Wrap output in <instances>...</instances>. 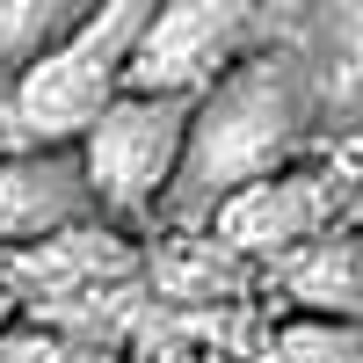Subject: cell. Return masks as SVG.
<instances>
[{
    "label": "cell",
    "mask_w": 363,
    "mask_h": 363,
    "mask_svg": "<svg viewBox=\"0 0 363 363\" xmlns=\"http://www.w3.org/2000/svg\"><path fill=\"white\" fill-rule=\"evenodd\" d=\"M102 218L95 196H87V174L73 160V145H15L0 160V255L29 247L44 233H66Z\"/></svg>",
    "instance_id": "52a82bcc"
},
{
    "label": "cell",
    "mask_w": 363,
    "mask_h": 363,
    "mask_svg": "<svg viewBox=\"0 0 363 363\" xmlns=\"http://www.w3.org/2000/svg\"><path fill=\"white\" fill-rule=\"evenodd\" d=\"M255 363H363L356 320H320V313H269L262 356Z\"/></svg>",
    "instance_id": "9c48e42d"
},
{
    "label": "cell",
    "mask_w": 363,
    "mask_h": 363,
    "mask_svg": "<svg viewBox=\"0 0 363 363\" xmlns=\"http://www.w3.org/2000/svg\"><path fill=\"white\" fill-rule=\"evenodd\" d=\"M145 8L153 0H95L15 73L8 102L29 145H73L87 131V116L124 87V58L138 44Z\"/></svg>",
    "instance_id": "7a4b0ae2"
},
{
    "label": "cell",
    "mask_w": 363,
    "mask_h": 363,
    "mask_svg": "<svg viewBox=\"0 0 363 363\" xmlns=\"http://www.w3.org/2000/svg\"><path fill=\"white\" fill-rule=\"evenodd\" d=\"M233 58H247L240 0H153L124 58V87L131 95H203Z\"/></svg>",
    "instance_id": "5b68a950"
},
{
    "label": "cell",
    "mask_w": 363,
    "mask_h": 363,
    "mask_svg": "<svg viewBox=\"0 0 363 363\" xmlns=\"http://www.w3.org/2000/svg\"><path fill=\"white\" fill-rule=\"evenodd\" d=\"M255 298L269 313H320V320H356L363 298V247L356 225H335L320 240H298L291 255L255 269Z\"/></svg>",
    "instance_id": "ba28073f"
},
{
    "label": "cell",
    "mask_w": 363,
    "mask_h": 363,
    "mask_svg": "<svg viewBox=\"0 0 363 363\" xmlns=\"http://www.w3.org/2000/svg\"><path fill=\"white\" fill-rule=\"evenodd\" d=\"M66 22H73L66 0H0V66L22 73V66H29V58H37Z\"/></svg>",
    "instance_id": "30bf717a"
},
{
    "label": "cell",
    "mask_w": 363,
    "mask_h": 363,
    "mask_svg": "<svg viewBox=\"0 0 363 363\" xmlns=\"http://www.w3.org/2000/svg\"><path fill=\"white\" fill-rule=\"evenodd\" d=\"M138 277V240L109 218H87V225H66V233H44L29 247H8L0 255V291L15 298V313L44 320L58 306H80L109 284Z\"/></svg>",
    "instance_id": "8992f818"
},
{
    "label": "cell",
    "mask_w": 363,
    "mask_h": 363,
    "mask_svg": "<svg viewBox=\"0 0 363 363\" xmlns=\"http://www.w3.org/2000/svg\"><path fill=\"white\" fill-rule=\"evenodd\" d=\"M138 363H240V356H225V349H203V342H153V349H145Z\"/></svg>",
    "instance_id": "8fae6325"
},
{
    "label": "cell",
    "mask_w": 363,
    "mask_h": 363,
    "mask_svg": "<svg viewBox=\"0 0 363 363\" xmlns=\"http://www.w3.org/2000/svg\"><path fill=\"white\" fill-rule=\"evenodd\" d=\"M189 109L196 95H116L87 116V131L73 138V160L87 174V196L109 225H145L160 218L182 174V145H189Z\"/></svg>",
    "instance_id": "3957f363"
},
{
    "label": "cell",
    "mask_w": 363,
    "mask_h": 363,
    "mask_svg": "<svg viewBox=\"0 0 363 363\" xmlns=\"http://www.w3.org/2000/svg\"><path fill=\"white\" fill-rule=\"evenodd\" d=\"M356 225V160H284L203 211V233L233 247L247 269L291 255L298 240Z\"/></svg>",
    "instance_id": "277c9868"
},
{
    "label": "cell",
    "mask_w": 363,
    "mask_h": 363,
    "mask_svg": "<svg viewBox=\"0 0 363 363\" xmlns=\"http://www.w3.org/2000/svg\"><path fill=\"white\" fill-rule=\"evenodd\" d=\"M306 116H313V87L306 66L291 51H247L233 58L196 95L189 109V145H182V174L160 218L174 225H203V211L233 196L240 182H255L284 160H306Z\"/></svg>",
    "instance_id": "6da1fadb"
},
{
    "label": "cell",
    "mask_w": 363,
    "mask_h": 363,
    "mask_svg": "<svg viewBox=\"0 0 363 363\" xmlns=\"http://www.w3.org/2000/svg\"><path fill=\"white\" fill-rule=\"evenodd\" d=\"M15 145H29V138H22V124H15V102H8V95H0V160H8V153H15Z\"/></svg>",
    "instance_id": "7c38bea8"
},
{
    "label": "cell",
    "mask_w": 363,
    "mask_h": 363,
    "mask_svg": "<svg viewBox=\"0 0 363 363\" xmlns=\"http://www.w3.org/2000/svg\"><path fill=\"white\" fill-rule=\"evenodd\" d=\"M8 320H15V298H8V291H0V327H8Z\"/></svg>",
    "instance_id": "4fadbf2b"
}]
</instances>
